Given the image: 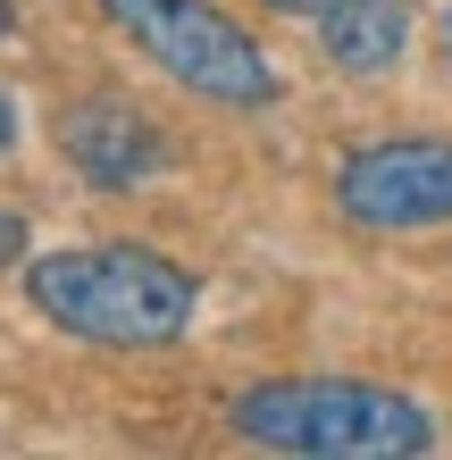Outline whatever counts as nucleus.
Listing matches in <instances>:
<instances>
[{
  "instance_id": "f257e3e1",
  "label": "nucleus",
  "mask_w": 452,
  "mask_h": 460,
  "mask_svg": "<svg viewBox=\"0 0 452 460\" xmlns=\"http://www.w3.org/2000/svg\"><path fill=\"white\" fill-rule=\"evenodd\" d=\"M25 302L59 335L101 343V351H159L193 327V268L143 243H84V252H42L25 260Z\"/></svg>"
},
{
  "instance_id": "f03ea898",
  "label": "nucleus",
  "mask_w": 452,
  "mask_h": 460,
  "mask_svg": "<svg viewBox=\"0 0 452 460\" xmlns=\"http://www.w3.org/2000/svg\"><path fill=\"white\" fill-rule=\"evenodd\" d=\"M235 436L260 452H302V460H411L436 444L428 402L368 376H277V385L235 394Z\"/></svg>"
},
{
  "instance_id": "7ed1b4c3",
  "label": "nucleus",
  "mask_w": 452,
  "mask_h": 460,
  "mask_svg": "<svg viewBox=\"0 0 452 460\" xmlns=\"http://www.w3.org/2000/svg\"><path fill=\"white\" fill-rule=\"evenodd\" d=\"M101 17L143 50L159 75H176L184 93L218 101V110H269L277 67L218 0H101Z\"/></svg>"
},
{
  "instance_id": "20e7f679",
  "label": "nucleus",
  "mask_w": 452,
  "mask_h": 460,
  "mask_svg": "<svg viewBox=\"0 0 452 460\" xmlns=\"http://www.w3.org/2000/svg\"><path fill=\"white\" fill-rule=\"evenodd\" d=\"M335 201L352 226L377 234H419L452 218V143L436 134H394V143H368L335 168Z\"/></svg>"
},
{
  "instance_id": "39448f33",
  "label": "nucleus",
  "mask_w": 452,
  "mask_h": 460,
  "mask_svg": "<svg viewBox=\"0 0 452 460\" xmlns=\"http://www.w3.org/2000/svg\"><path fill=\"white\" fill-rule=\"evenodd\" d=\"M59 151L75 159V176L101 184V193H126V184L159 176V159H168V143H159V126L135 110V101H67L59 110Z\"/></svg>"
},
{
  "instance_id": "423d86ee",
  "label": "nucleus",
  "mask_w": 452,
  "mask_h": 460,
  "mask_svg": "<svg viewBox=\"0 0 452 460\" xmlns=\"http://www.w3.org/2000/svg\"><path fill=\"white\" fill-rule=\"evenodd\" d=\"M411 42V0H335L318 17V50L343 75H386Z\"/></svg>"
},
{
  "instance_id": "0eeeda50",
  "label": "nucleus",
  "mask_w": 452,
  "mask_h": 460,
  "mask_svg": "<svg viewBox=\"0 0 452 460\" xmlns=\"http://www.w3.org/2000/svg\"><path fill=\"white\" fill-rule=\"evenodd\" d=\"M0 268H25V218L0 209Z\"/></svg>"
},
{
  "instance_id": "6e6552de",
  "label": "nucleus",
  "mask_w": 452,
  "mask_h": 460,
  "mask_svg": "<svg viewBox=\"0 0 452 460\" xmlns=\"http://www.w3.org/2000/svg\"><path fill=\"white\" fill-rule=\"evenodd\" d=\"M260 9H277V17H327L335 0H260Z\"/></svg>"
},
{
  "instance_id": "1a4fd4ad",
  "label": "nucleus",
  "mask_w": 452,
  "mask_h": 460,
  "mask_svg": "<svg viewBox=\"0 0 452 460\" xmlns=\"http://www.w3.org/2000/svg\"><path fill=\"white\" fill-rule=\"evenodd\" d=\"M9 143H17V101L0 93V151H9Z\"/></svg>"
},
{
  "instance_id": "9d476101",
  "label": "nucleus",
  "mask_w": 452,
  "mask_h": 460,
  "mask_svg": "<svg viewBox=\"0 0 452 460\" xmlns=\"http://www.w3.org/2000/svg\"><path fill=\"white\" fill-rule=\"evenodd\" d=\"M0 42H9V0H0Z\"/></svg>"
}]
</instances>
